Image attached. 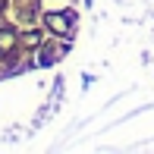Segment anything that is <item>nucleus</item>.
Returning a JSON list of instances; mask_svg holds the SVG:
<instances>
[{"label": "nucleus", "mask_w": 154, "mask_h": 154, "mask_svg": "<svg viewBox=\"0 0 154 154\" xmlns=\"http://www.w3.org/2000/svg\"><path fill=\"white\" fill-rule=\"evenodd\" d=\"M13 47V32H0V54Z\"/></svg>", "instance_id": "nucleus-2"}, {"label": "nucleus", "mask_w": 154, "mask_h": 154, "mask_svg": "<svg viewBox=\"0 0 154 154\" xmlns=\"http://www.w3.org/2000/svg\"><path fill=\"white\" fill-rule=\"evenodd\" d=\"M47 25H51L54 32H69V16H47Z\"/></svg>", "instance_id": "nucleus-1"}]
</instances>
